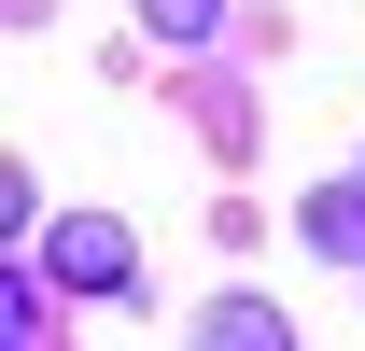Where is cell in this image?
Segmentation results:
<instances>
[{
    "label": "cell",
    "mask_w": 365,
    "mask_h": 351,
    "mask_svg": "<svg viewBox=\"0 0 365 351\" xmlns=\"http://www.w3.org/2000/svg\"><path fill=\"white\" fill-rule=\"evenodd\" d=\"M43 267L71 281V295H127V225H113V211H71L43 239Z\"/></svg>",
    "instance_id": "6da1fadb"
},
{
    "label": "cell",
    "mask_w": 365,
    "mask_h": 351,
    "mask_svg": "<svg viewBox=\"0 0 365 351\" xmlns=\"http://www.w3.org/2000/svg\"><path fill=\"white\" fill-rule=\"evenodd\" d=\"M197 351H295V323L267 295H225V309H197Z\"/></svg>",
    "instance_id": "7a4b0ae2"
},
{
    "label": "cell",
    "mask_w": 365,
    "mask_h": 351,
    "mask_svg": "<svg viewBox=\"0 0 365 351\" xmlns=\"http://www.w3.org/2000/svg\"><path fill=\"white\" fill-rule=\"evenodd\" d=\"M140 29H155V43H211V29H225V0H140Z\"/></svg>",
    "instance_id": "3957f363"
}]
</instances>
